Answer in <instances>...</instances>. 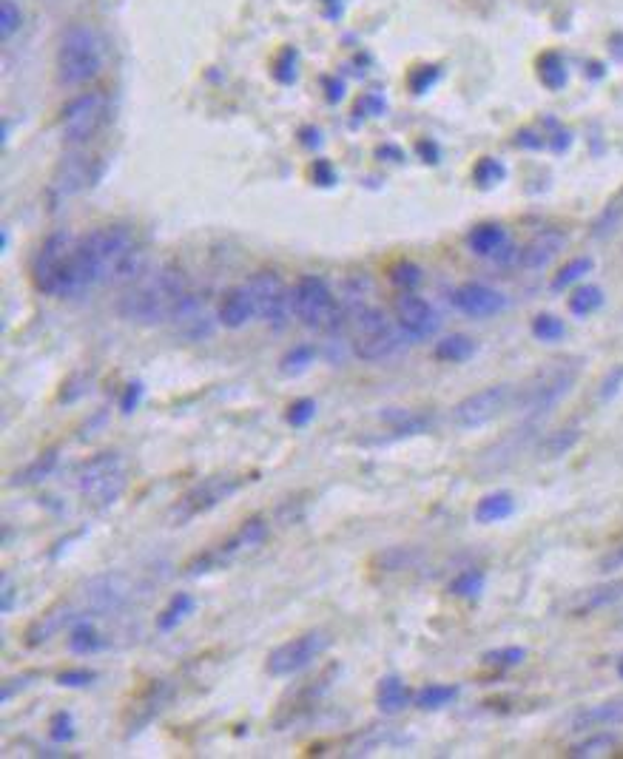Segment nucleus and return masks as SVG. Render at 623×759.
Instances as JSON below:
<instances>
[{"label":"nucleus","mask_w":623,"mask_h":759,"mask_svg":"<svg viewBox=\"0 0 623 759\" xmlns=\"http://www.w3.org/2000/svg\"><path fill=\"white\" fill-rule=\"evenodd\" d=\"M618 674H621V680H623V657H621V663H618Z\"/></svg>","instance_id":"nucleus-63"},{"label":"nucleus","mask_w":623,"mask_h":759,"mask_svg":"<svg viewBox=\"0 0 623 759\" xmlns=\"http://www.w3.org/2000/svg\"><path fill=\"white\" fill-rule=\"evenodd\" d=\"M618 569H623V543L621 546H615L609 555L601 558V572H604V575H609V572H618Z\"/></svg>","instance_id":"nucleus-56"},{"label":"nucleus","mask_w":623,"mask_h":759,"mask_svg":"<svg viewBox=\"0 0 623 759\" xmlns=\"http://www.w3.org/2000/svg\"><path fill=\"white\" fill-rule=\"evenodd\" d=\"M311 180L316 182V185H325V188L336 185V171H333V165H330L328 160H316L311 168Z\"/></svg>","instance_id":"nucleus-55"},{"label":"nucleus","mask_w":623,"mask_h":759,"mask_svg":"<svg viewBox=\"0 0 623 759\" xmlns=\"http://www.w3.org/2000/svg\"><path fill=\"white\" fill-rule=\"evenodd\" d=\"M527 657V651L521 646H510V649H495L484 654V666H493V669H513L521 660Z\"/></svg>","instance_id":"nucleus-45"},{"label":"nucleus","mask_w":623,"mask_h":759,"mask_svg":"<svg viewBox=\"0 0 623 759\" xmlns=\"http://www.w3.org/2000/svg\"><path fill=\"white\" fill-rule=\"evenodd\" d=\"M376 705L385 714H399V711H404L410 705V688L404 686L402 677L390 674V677H385L379 683V688H376Z\"/></svg>","instance_id":"nucleus-27"},{"label":"nucleus","mask_w":623,"mask_h":759,"mask_svg":"<svg viewBox=\"0 0 623 759\" xmlns=\"http://www.w3.org/2000/svg\"><path fill=\"white\" fill-rule=\"evenodd\" d=\"M20 23H23V12H20L18 3L3 0V6H0V37L9 40L20 29Z\"/></svg>","instance_id":"nucleus-46"},{"label":"nucleus","mask_w":623,"mask_h":759,"mask_svg":"<svg viewBox=\"0 0 623 759\" xmlns=\"http://www.w3.org/2000/svg\"><path fill=\"white\" fill-rule=\"evenodd\" d=\"M473 353H476V342L467 339V336H447V339H441V342L436 344V350H433V356H436L439 362L450 364L467 362V359H473Z\"/></svg>","instance_id":"nucleus-32"},{"label":"nucleus","mask_w":623,"mask_h":759,"mask_svg":"<svg viewBox=\"0 0 623 759\" xmlns=\"http://www.w3.org/2000/svg\"><path fill=\"white\" fill-rule=\"evenodd\" d=\"M356 114L359 117H379V114H385V97L382 94H365L356 103Z\"/></svg>","instance_id":"nucleus-53"},{"label":"nucleus","mask_w":623,"mask_h":759,"mask_svg":"<svg viewBox=\"0 0 623 759\" xmlns=\"http://www.w3.org/2000/svg\"><path fill=\"white\" fill-rule=\"evenodd\" d=\"M103 69V46L94 29L74 23L57 43V80L60 86L72 89L94 80Z\"/></svg>","instance_id":"nucleus-4"},{"label":"nucleus","mask_w":623,"mask_h":759,"mask_svg":"<svg viewBox=\"0 0 623 759\" xmlns=\"http://www.w3.org/2000/svg\"><path fill=\"white\" fill-rule=\"evenodd\" d=\"M97 180V174H94L92 160L89 157H83V154H72V157H66L60 168H57L55 182H52V191H55V197L66 199L74 197V194H80L83 188H89Z\"/></svg>","instance_id":"nucleus-18"},{"label":"nucleus","mask_w":623,"mask_h":759,"mask_svg":"<svg viewBox=\"0 0 623 759\" xmlns=\"http://www.w3.org/2000/svg\"><path fill=\"white\" fill-rule=\"evenodd\" d=\"M109 117V100L100 91H83L72 97L60 111V134L69 145H83L92 140Z\"/></svg>","instance_id":"nucleus-10"},{"label":"nucleus","mask_w":623,"mask_h":759,"mask_svg":"<svg viewBox=\"0 0 623 759\" xmlns=\"http://www.w3.org/2000/svg\"><path fill=\"white\" fill-rule=\"evenodd\" d=\"M532 333H535V339H541V342H558V339H564L567 327H564V322H561L558 316L541 313V316H535V322H532Z\"/></svg>","instance_id":"nucleus-40"},{"label":"nucleus","mask_w":623,"mask_h":759,"mask_svg":"<svg viewBox=\"0 0 623 759\" xmlns=\"http://www.w3.org/2000/svg\"><path fill=\"white\" fill-rule=\"evenodd\" d=\"M561 248H564V234L550 228V231H541L532 242H527L524 251H518V262L524 268H544Z\"/></svg>","instance_id":"nucleus-24"},{"label":"nucleus","mask_w":623,"mask_h":759,"mask_svg":"<svg viewBox=\"0 0 623 759\" xmlns=\"http://www.w3.org/2000/svg\"><path fill=\"white\" fill-rule=\"evenodd\" d=\"M467 245H470V251L478 253V256H495V253H501L507 248V231H504L501 225H493V222L478 225V228H473L470 236H467Z\"/></svg>","instance_id":"nucleus-26"},{"label":"nucleus","mask_w":623,"mask_h":759,"mask_svg":"<svg viewBox=\"0 0 623 759\" xmlns=\"http://www.w3.org/2000/svg\"><path fill=\"white\" fill-rule=\"evenodd\" d=\"M604 305V293L601 288H595V285H581V288L572 290V296H569V310L575 313V316H589V313H595V310Z\"/></svg>","instance_id":"nucleus-34"},{"label":"nucleus","mask_w":623,"mask_h":759,"mask_svg":"<svg viewBox=\"0 0 623 759\" xmlns=\"http://www.w3.org/2000/svg\"><path fill=\"white\" fill-rule=\"evenodd\" d=\"M623 597V580H612V583H604V586H595V589H584L578 595L572 597L569 603V612L575 617H584L595 609H604V606H612Z\"/></svg>","instance_id":"nucleus-23"},{"label":"nucleus","mask_w":623,"mask_h":759,"mask_svg":"<svg viewBox=\"0 0 623 759\" xmlns=\"http://www.w3.org/2000/svg\"><path fill=\"white\" fill-rule=\"evenodd\" d=\"M248 288L254 293V302H257V316L268 327H282L288 325V316L294 310V290H288L285 279L276 271H259Z\"/></svg>","instance_id":"nucleus-14"},{"label":"nucleus","mask_w":623,"mask_h":759,"mask_svg":"<svg viewBox=\"0 0 623 759\" xmlns=\"http://www.w3.org/2000/svg\"><path fill=\"white\" fill-rule=\"evenodd\" d=\"M185 296H188V285L183 273L177 268H163V271L148 273L143 279H134V285L120 296L117 313L134 325H163L174 319Z\"/></svg>","instance_id":"nucleus-2"},{"label":"nucleus","mask_w":623,"mask_h":759,"mask_svg":"<svg viewBox=\"0 0 623 759\" xmlns=\"http://www.w3.org/2000/svg\"><path fill=\"white\" fill-rule=\"evenodd\" d=\"M12 606H15V586H12V580L3 578V612L9 615Z\"/></svg>","instance_id":"nucleus-61"},{"label":"nucleus","mask_w":623,"mask_h":759,"mask_svg":"<svg viewBox=\"0 0 623 759\" xmlns=\"http://www.w3.org/2000/svg\"><path fill=\"white\" fill-rule=\"evenodd\" d=\"M74 248H77V242L66 231H57L40 245L35 265H32V279H35L40 293L57 296V299L83 293L80 276H77V262H74Z\"/></svg>","instance_id":"nucleus-3"},{"label":"nucleus","mask_w":623,"mask_h":759,"mask_svg":"<svg viewBox=\"0 0 623 759\" xmlns=\"http://www.w3.org/2000/svg\"><path fill=\"white\" fill-rule=\"evenodd\" d=\"M296 319L311 330H339L345 325V310L339 308L336 296L330 293L328 282L322 276H302L294 288Z\"/></svg>","instance_id":"nucleus-8"},{"label":"nucleus","mask_w":623,"mask_h":759,"mask_svg":"<svg viewBox=\"0 0 623 759\" xmlns=\"http://www.w3.org/2000/svg\"><path fill=\"white\" fill-rule=\"evenodd\" d=\"M257 316V302H254V293L251 288H231L225 296H222L220 308H217V319H220L222 327H231V330H239L245 327L251 319Z\"/></svg>","instance_id":"nucleus-19"},{"label":"nucleus","mask_w":623,"mask_h":759,"mask_svg":"<svg viewBox=\"0 0 623 759\" xmlns=\"http://www.w3.org/2000/svg\"><path fill=\"white\" fill-rule=\"evenodd\" d=\"M615 734H609V731H595V737H589V740L578 742V745H572V757L578 759H589V757H604L609 754L612 748H615Z\"/></svg>","instance_id":"nucleus-38"},{"label":"nucleus","mask_w":623,"mask_h":759,"mask_svg":"<svg viewBox=\"0 0 623 759\" xmlns=\"http://www.w3.org/2000/svg\"><path fill=\"white\" fill-rule=\"evenodd\" d=\"M589 271H592V259H587V256H581V259H572V262H569V265H564V268H561V273L555 276L552 288H555V290L569 288L572 282L584 279V276H587Z\"/></svg>","instance_id":"nucleus-43"},{"label":"nucleus","mask_w":623,"mask_h":759,"mask_svg":"<svg viewBox=\"0 0 623 759\" xmlns=\"http://www.w3.org/2000/svg\"><path fill=\"white\" fill-rule=\"evenodd\" d=\"M515 512V498L510 492H490L484 495L476 506V521L478 524H498V521H507Z\"/></svg>","instance_id":"nucleus-28"},{"label":"nucleus","mask_w":623,"mask_h":759,"mask_svg":"<svg viewBox=\"0 0 623 759\" xmlns=\"http://www.w3.org/2000/svg\"><path fill=\"white\" fill-rule=\"evenodd\" d=\"M538 74H541V83L552 91H561L567 86V66H564V60L558 55H544L541 57V63H538Z\"/></svg>","instance_id":"nucleus-37"},{"label":"nucleus","mask_w":623,"mask_h":759,"mask_svg":"<svg viewBox=\"0 0 623 759\" xmlns=\"http://www.w3.org/2000/svg\"><path fill=\"white\" fill-rule=\"evenodd\" d=\"M171 325L177 327V333L188 339V342H200L205 336H211V322H208V316L202 313V305L197 296H185L183 305L180 310L174 313V319H171Z\"/></svg>","instance_id":"nucleus-22"},{"label":"nucleus","mask_w":623,"mask_h":759,"mask_svg":"<svg viewBox=\"0 0 623 759\" xmlns=\"http://www.w3.org/2000/svg\"><path fill=\"white\" fill-rule=\"evenodd\" d=\"M131 595V580L126 575H117V572H106V575H97V578L86 586L83 592V600H86V612L92 615H114V612H123L129 606Z\"/></svg>","instance_id":"nucleus-16"},{"label":"nucleus","mask_w":623,"mask_h":759,"mask_svg":"<svg viewBox=\"0 0 623 759\" xmlns=\"http://www.w3.org/2000/svg\"><path fill=\"white\" fill-rule=\"evenodd\" d=\"M376 157L385 160V163H402L404 160L402 148H396V145H379V148H376Z\"/></svg>","instance_id":"nucleus-57"},{"label":"nucleus","mask_w":623,"mask_h":759,"mask_svg":"<svg viewBox=\"0 0 623 759\" xmlns=\"http://www.w3.org/2000/svg\"><path fill=\"white\" fill-rule=\"evenodd\" d=\"M328 646V632H319V629L299 634V637H291L288 643L276 646V649L268 654L265 671H268L271 677H291V674H299L302 669H308L319 654H325Z\"/></svg>","instance_id":"nucleus-13"},{"label":"nucleus","mask_w":623,"mask_h":759,"mask_svg":"<svg viewBox=\"0 0 623 759\" xmlns=\"http://www.w3.org/2000/svg\"><path fill=\"white\" fill-rule=\"evenodd\" d=\"M69 649L74 654H94V651L106 649V640H103V634L94 629L89 615H80L74 620L72 634H69Z\"/></svg>","instance_id":"nucleus-29"},{"label":"nucleus","mask_w":623,"mask_h":759,"mask_svg":"<svg viewBox=\"0 0 623 759\" xmlns=\"http://www.w3.org/2000/svg\"><path fill=\"white\" fill-rule=\"evenodd\" d=\"M268 538V524L262 521V518H251V521H245V524L239 526V532L234 538H228L220 546H214V549H205L200 552L194 561L188 563V575H205V572H220L225 569L228 563H234L239 555H245V552H254L257 546H262Z\"/></svg>","instance_id":"nucleus-12"},{"label":"nucleus","mask_w":623,"mask_h":759,"mask_svg":"<svg viewBox=\"0 0 623 759\" xmlns=\"http://www.w3.org/2000/svg\"><path fill=\"white\" fill-rule=\"evenodd\" d=\"M316 359V350H313L311 344H296L291 347L285 356H282V362H279V370L285 373V376H299V373H305L308 367Z\"/></svg>","instance_id":"nucleus-39"},{"label":"nucleus","mask_w":623,"mask_h":759,"mask_svg":"<svg viewBox=\"0 0 623 759\" xmlns=\"http://www.w3.org/2000/svg\"><path fill=\"white\" fill-rule=\"evenodd\" d=\"M390 282H393L396 288L413 290L419 282H422V268H419V265H413V262H399V265L390 271Z\"/></svg>","instance_id":"nucleus-47"},{"label":"nucleus","mask_w":623,"mask_h":759,"mask_svg":"<svg viewBox=\"0 0 623 759\" xmlns=\"http://www.w3.org/2000/svg\"><path fill=\"white\" fill-rule=\"evenodd\" d=\"M439 77H441L439 66H422V69H416V72L410 74V91H416V94H427V91L439 83Z\"/></svg>","instance_id":"nucleus-52"},{"label":"nucleus","mask_w":623,"mask_h":759,"mask_svg":"<svg viewBox=\"0 0 623 759\" xmlns=\"http://www.w3.org/2000/svg\"><path fill=\"white\" fill-rule=\"evenodd\" d=\"M621 723H623V697H618V700H606V703L587 705L584 711H578V714L572 717L569 728H572L575 734H581V731H604V728H609V725H621Z\"/></svg>","instance_id":"nucleus-21"},{"label":"nucleus","mask_w":623,"mask_h":759,"mask_svg":"<svg viewBox=\"0 0 623 759\" xmlns=\"http://www.w3.org/2000/svg\"><path fill=\"white\" fill-rule=\"evenodd\" d=\"M578 438H581L578 430H555V433L544 438V444L538 447V455L541 458H561V455H567L578 444Z\"/></svg>","instance_id":"nucleus-36"},{"label":"nucleus","mask_w":623,"mask_h":759,"mask_svg":"<svg viewBox=\"0 0 623 759\" xmlns=\"http://www.w3.org/2000/svg\"><path fill=\"white\" fill-rule=\"evenodd\" d=\"M57 461H60V452L52 447V450H43L37 455L32 464H26L23 470H18L12 475V487H37V484H43L52 472L57 470Z\"/></svg>","instance_id":"nucleus-25"},{"label":"nucleus","mask_w":623,"mask_h":759,"mask_svg":"<svg viewBox=\"0 0 623 759\" xmlns=\"http://www.w3.org/2000/svg\"><path fill=\"white\" fill-rule=\"evenodd\" d=\"M382 421L390 424L396 435H419L430 427V418L416 416V413H407V410H390V413H382Z\"/></svg>","instance_id":"nucleus-33"},{"label":"nucleus","mask_w":623,"mask_h":759,"mask_svg":"<svg viewBox=\"0 0 623 759\" xmlns=\"http://www.w3.org/2000/svg\"><path fill=\"white\" fill-rule=\"evenodd\" d=\"M251 475L245 478H237V475H211V478H202L200 484L188 489L185 495H180V501L171 506L168 512V521L171 526H185L191 524L197 515L220 506L228 495H234L237 489H242V484H248Z\"/></svg>","instance_id":"nucleus-9"},{"label":"nucleus","mask_w":623,"mask_h":759,"mask_svg":"<svg viewBox=\"0 0 623 759\" xmlns=\"http://www.w3.org/2000/svg\"><path fill=\"white\" fill-rule=\"evenodd\" d=\"M296 74H299V55H296V49H285L282 55L276 57L274 77L279 83H294Z\"/></svg>","instance_id":"nucleus-50"},{"label":"nucleus","mask_w":623,"mask_h":759,"mask_svg":"<svg viewBox=\"0 0 623 759\" xmlns=\"http://www.w3.org/2000/svg\"><path fill=\"white\" fill-rule=\"evenodd\" d=\"M55 683L60 688H89L97 683V674L92 669H69L60 671L55 677Z\"/></svg>","instance_id":"nucleus-49"},{"label":"nucleus","mask_w":623,"mask_h":759,"mask_svg":"<svg viewBox=\"0 0 623 759\" xmlns=\"http://www.w3.org/2000/svg\"><path fill=\"white\" fill-rule=\"evenodd\" d=\"M515 398H518V390L513 384H493V387H484L473 396L461 398L453 410V421L461 430H478V427H487L493 424L495 418H501L507 410L515 407Z\"/></svg>","instance_id":"nucleus-11"},{"label":"nucleus","mask_w":623,"mask_h":759,"mask_svg":"<svg viewBox=\"0 0 623 759\" xmlns=\"http://www.w3.org/2000/svg\"><path fill=\"white\" fill-rule=\"evenodd\" d=\"M396 325L404 333L407 342H424V339H433L436 330H439V313L433 310V305L416 296L413 290H402L396 296Z\"/></svg>","instance_id":"nucleus-15"},{"label":"nucleus","mask_w":623,"mask_h":759,"mask_svg":"<svg viewBox=\"0 0 623 759\" xmlns=\"http://www.w3.org/2000/svg\"><path fill=\"white\" fill-rule=\"evenodd\" d=\"M194 609H197L194 595H188V592L174 595L171 597V603H168L163 612H160V617H157V629H160V632H174L177 626H183L185 620L194 615Z\"/></svg>","instance_id":"nucleus-30"},{"label":"nucleus","mask_w":623,"mask_h":759,"mask_svg":"<svg viewBox=\"0 0 623 759\" xmlns=\"http://www.w3.org/2000/svg\"><path fill=\"white\" fill-rule=\"evenodd\" d=\"M473 177H476V182L481 185V188H493V185H498V182H504V177H507V168H504V163H498L495 157H484V160L476 165Z\"/></svg>","instance_id":"nucleus-42"},{"label":"nucleus","mask_w":623,"mask_h":759,"mask_svg":"<svg viewBox=\"0 0 623 759\" xmlns=\"http://www.w3.org/2000/svg\"><path fill=\"white\" fill-rule=\"evenodd\" d=\"M313 416H316V401L313 398H299V401H294L291 407H288V413H285V418H288V424L291 427H308L313 421Z\"/></svg>","instance_id":"nucleus-48"},{"label":"nucleus","mask_w":623,"mask_h":759,"mask_svg":"<svg viewBox=\"0 0 623 759\" xmlns=\"http://www.w3.org/2000/svg\"><path fill=\"white\" fill-rule=\"evenodd\" d=\"M419 154H422V160L424 163H439V157H441V151H439V145L436 143H430V140H422L419 143Z\"/></svg>","instance_id":"nucleus-58"},{"label":"nucleus","mask_w":623,"mask_h":759,"mask_svg":"<svg viewBox=\"0 0 623 759\" xmlns=\"http://www.w3.org/2000/svg\"><path fill=\"white\" fill-rule=\"evenodd\" d=\"M165 700H168V686L157 683V686L148 688L143 703L137 705V717L129 723L131 731H143V728L160 714V708H165Z\"/></svg>","instance_id":"nucleus-31"},{"label":"nucleus","mask_w":623,"mask_h":759,"mask_svg":"<svg viewBox=\"0 0 623 759\" xmlns=\"http://www.w3.org/2000/svg\"><path fill=\"white\" fill-rule=\"evenodd\" d=\"M612 52H615L618 60H623V37H615V40H612Z\"/></svg>","instance_id":"nucleus-62"},{"label":"nucleus","mask_w":623,"mask_h":759,"mask_svg":"<svg viewBox=\"0 0 623 759\" xmlns=\"http://www.w3.org/2000/svg\"><path fill=\"white\" fill-rule=\"evenodd\" d=\"M126 487H129V467L120 452H97L77 472V489L83 501L97 509L120 501Z\"/></svg>","instance_id":"nucleus-5"},{"label":"nucleus","mask_w":623,"mask_h":759,"mask_svg":"<svg viewBox=\"0 0 623 759\" xmlns=\"http://www.w3.org/2000/svg\"><path fill=\"white\" fill-rule=\"evenodd\" d=\"M450 592L456 597H478L484 592V572H478V569L461 572L459 578L450 583Z\"/></svg>","instance_id":"nucleus-41"},{"label":"nucleus","mask_w":623,"mask_h":759,"mask_svg":"<svg viewBox=\"0 0 623 759\" xmlns=\"http://www.w3.org/2000/svg\"><path fill=\"white\" fill-rule=\"evenodd\" d=\"M77 617L80 615H74L72 603H69V600H60V603H55L52 609H46V612L29 626V632H26V646H32V649H35V646H43L46 640H52L60 629H66Z\"/></svg>","instance_id":"nucleus-20"},{"label":"nucleus","mask_w":623,"mask_h":759,"mask_svg":"<svg viewBox=\"0 0 623 759\" xmlns=\"http://www.w3.org/2000/svg\"><path fill=\"white\" fill-rule=\"evenodd\" d=\"M325 89H328L330 103H339V100H342V94H345V83H342V80H336V77H328V80H325Z\"/></svg>","instance_id":"nucleus-59"},{"label":"nucleus","mask_w":623,"mask_h":759,"mask_svg":"<svg viewBox=\"0 0 623 759\" xmlns=\"http://www.w3.org/2000/svg\"><path fill=\"white\" fill-rule=\"evenodd\" d=\"M49 737H52L57 745H63V742H72L74 717L69 714V711H57L55 717H52V723H49Z\"/></svg>","instance_id":"nucleus-51"},{"label":"nucleus","mask_w":623,"mask_h":759,"mask_svg":"<svg viewBox=\"0 0 623 759\" xmlns=\"http://www.w3.org/2000/svg\"><path fill=\"white\" fill-rule=\"evenodd\" d=\"M299 140H302V145H308V148H319L322 145V134H319V128H302Z\"/></svg>","instance_id":"nucleus-60"},{"label":"nucleus","mask_w":623,"mask_h":759,"mask_svg":"<svg viewBox=\"0 0 623 759\" xmlns=\"http://www.w3.org/2000/svg\"><path fill=\"white\" fill-rule=\"evenodd\" d=\"M353 322V353L362 362H382L390 359L402 350V330L390 325V319L385 316V310L379 308H356L350 313Z\"/></svg>","instance_id":"nucleus-7"},{"label":"nucleus","mask_w":623,"mask_h":759,"mask_svg":"<svg viewBox=\"0 0 623 759\" xmlns=\"http://www.w3.org/2000/svg\"><path fill=\"white\" fill-rule=\"evenodd\" d=\"M140 259H143V251L129 225L94 228L83 239H77V248H74V262H77V276L83 290L137 279Z\"/></svg>","instance_id":"nucleus-1"},{"label":"nucleus","mask_w":623,"mask_h":759,"mask_svg":"<svg viewBox=\"0 0 623 759\" xmlns=\"http://www.w3.org/2000/svg\"><path fill=\"white\" fill-rule=\"evenodd\" d=\"M459 697V686H424L419 694H416V705L422 711H436V708H444Z\"/></svg>","instance_id":"nucleus-35"},{"label":"nucleus","mask_w":623,"mask_h":759,"mask_svg":"<svg viewBox=\"0 0 623 759\" xmlns=\"http://www.w3.org/2000/svg\"><path fill=\"white\" fill-rule=\"evenodd\" d=\"M623 225V194L609 208H606L604 214H601V219L592 225V236H606V234H612V231H618Z\"/></svg>","instance_id":"nucleus-44"},{"label":"nucleus","mask_w":623,"mask_h":759,"mask_svg":"<svg viewBox=\"0 0 623 759\" xmlns=\"http://www.w3.org/2000/svg\"><path fill=\"white\" fill-rule=\"evenodd\" d=\"M140 398H143V381H131V384H126L123 396H120V410H123L126 416H131V413L137 410Z\"/></svg>","instance_id":"nucleus-54"},{"label":"nucleus","mask_w":623,"mask_h":759,"mask_svg":"<svg viewBox=\"0 0 623 759\" xmlns=\"http://www.w3.org/2000/svg\"><path fill=\"white\" fill-rule=\"evenodd\" d=\"M581 376V364L578 362H552L544 364L541 370L532 373V379L518 390L515 407L530 413V416H541L552 410L561 398H567L572 393V387L578 384Z\"/></svg>","instance_id":"nucleus-6"},{"label":"nucleus","mask_w":623,"mask_h":759,"mask_svg":"<svg viewBox=\"0 0 623 759\" xmlns=\"http://www.w3.org/2000/svg\"><path fill=\"white\" fill-rule=\"evenodd\" d=\"M453 305H456V310H461L464 316L490 319V316H498L501 310L507 308V296H504L501 290L490 288V285L467 282V285L456 288V293H453Z\"/></svg>","instance_id":"nucleus-17"}]
</instances>
